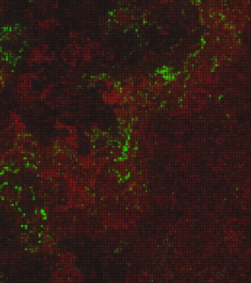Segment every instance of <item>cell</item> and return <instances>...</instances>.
I'll use <instances>...</instances> for the list:
<instances>
[{
	"mask_svg": "<svg viewBox=\"0 0 251 283\" xmlns=\"http://www.w3.org/2000/svg\"><path fill=\"white\" fill-rule=\"evenodd\" d=\"M83 274L77 266L75 255L66 251L58 257L51 272L50 283H82Z\"/></svg>",
	"mask_w": 251,
	"mask_h": 283,
	"instance_id": "cell-1",
	"label": "cell"
},
{
	"mask_svg": "<svg viewBox=\"0 0 251 283\" xmlns=\"http://www.w3.org/2000/svg\"><path fill=\"white\" fill-rule=\"evenodd\" d=\"M58 25H60V22L58 21L57 18L53 17V16H51V17L47 19L41 20V21H38V27L41 28V29H49L51 26H58Z\"/></svg>",
	"mask_w": 251,
	"mask_h": 283,
	"instance_id": "cell-2",
	"label": "cell"
},
{
	"mask_svg": "<svg viewBox=\"0 0 251 283\" xmlns=\"http://www.w3.org/2000/svg\"><path fill=\"white\" fill-rule=\"evenodd\" d=\"M54 85H55L54 83H52V84H50V85H48V86H47L46 88H44L43 90L38 94V99H39V100H44L45 98H47L48 96H49V95L51 94L52 88H53Z\"/></svg>",
	"mask_w": 251,
	"mask_h": 283,
	"instance_id": "cell-3",
	"label": "cell"
},
{
	"mask_svg": "<svg viewBox=\"0 0 251 283\" xmlns=\"http://www.w3.org/2000/svg\"><path fill=\"white\" fill-rule=\"evenodd\" d=\"M69 35H70L71 39H73V42H77V39H78L79 36H80L79 33H78V32H76V31H70V34H69Z\"/></svg>",
	"mask_w": 251,
	"mask_h": 283,
	"instance_id": "cell-4",
	"label": "cell"
},
{
	"mask_svg": "<svg viewBox=\"0 0 251 283\" xmlns=\"http://www.w3.org/2000/svg\"><path fill=\"white\" fill-rule=\"evenodd\" d=\"M40 49H41V51L44 54H46L48 49H49V44H48L47 42H42L41 44H40Z\"/></svg>",
	"mask_w": 251,
	"mask_h": 283,
	"instance_id": "cell-5",
	"label": "cell"
},
{
	"mask_svg": "<svg viewBox=\"0 0 251 283\" xmlns=\"http://www.w3.org/2000/svg\"><path fill=\"white\" fill-rule=\"evenodd\" d=\"M106 56H107V59H108V60H113V59H114V57H115L114 54H113L112 52H110V51L107 52Z\"/></svg>",
	"mask_w": 251,
	"mask_h": 283,
	"instance_id": "cell-6",
	"label": "cell"
},
{
	"mask_svg": "<svg viewBox=\"0 0 251 283\" xmlns=\"http://www.w3.org/2000/svg\"><path fill=\"white\" fill-rule=\"evenodd\" d=\"M51 5H52V7H58V3L53 2V3H51Z\"/></svg>",
	"mask_w": 251,
	"mask_h": 283,
	"instance_id": "cell-7",
	"label": "cell"
}]
</instances>
